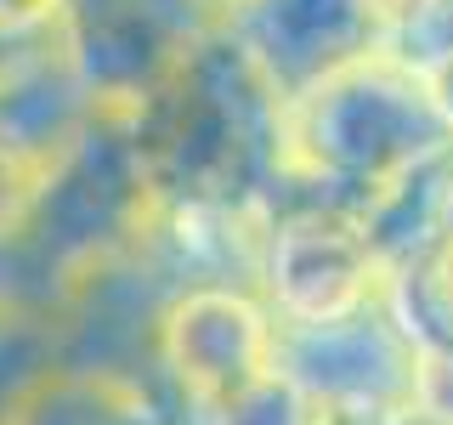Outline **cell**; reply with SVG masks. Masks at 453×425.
<instances>
[{"label": "cell", "instance_id": "cell-1", "mask_svg": "<svg viewBox=\"0 0 453 425\" xmlns=\"http://www.w3.org/2000/svg\"><path fill=\"white\" fill-rule=\"evenodd\" d=\"M125 131L159 210L266 216L289 182L283 103L221 23L125 120Z\"/></svg>", "mask_w": 453, "mask_h": 425}, {"label": "cell", "instance_id": "cell-2", "mask_svg": "<svg viewBox=\"0 0 453 425\" xmlns=\"http://www.w3.org/2000/svg\"><path fill=\"white\" fill-rule=\"evenodd\" d=\"M453 153L431 80L386 46L283 103V159L295 188L380 210Z\"/></svg>", "mask_w": 453, "mask_h": 425}, {"label": "cell", "instance_id": "cell-3", "mask_svg": "<svg viewBox=\"0 0 453 425\" xmlns=\"http://www.w3.org/2000/svg\"><path fill=\"white\" fill-rule=\"evenodd\" d=\"M261 301L278 323H340L391 295V261L380 250L374 210L351 198L283 182L261 227Z\"/></svg>", "mask_w": 453, "mask_h": 425}, {"label": "cell", "instance_id": "cell-4", "mask_svg": "<svg viewBox=\"0 0 453 425\" xmlns=\"http://www.w3.org/2000/svg\"><path fill=\"white\" fill-rule=\"evenodd\" d=\"M216 23L204 0H74L63 57L103 120H131Z\"/></svg>", "mask_w": 453, "mask_h": 425}, {"label": "cell", "instance_id": "cell-5", "mask_svg": "<svg viewBox=\"0 0 453 425\" xmlns=\"http://www.w3.org/2000/svg\"><path fill=\"white\" fill-rule=\"evenodd\" d=\"M278 312L250 283H193L176 290L153 329V375L165 380L170 403L188 414L226 403L250 380L278 368Z\"/></svg>", "mask_w": 453, "mask_h": 425}, {"label": "cell", "instance_id": "cell-6", "mask_svg": "<svg viewBox=\"0 0 453 425\" xmlns=\"http://www.w3.org/2000/svg\"><path fill=\"white\" fill-rule=\"evenodd\" d=\"M278 363L329 414L425 408V380H431V363H425L419 340L403 329L391 295L340 323H283Z\"/></svg>", "mask_w": 453, "mask_h": 425}, {"label": "cell", "instance_id": "cell-7", "mask_svg": "<svg viewBox=\"0 0 453 425\" xmlns=\"http://www.w3.org/2000/svg\"><path fill=\"white\" fill-rule=\"evenodd\" d=\"M221 28L278 91V103H295L311 85L380 51L368 0H233Z\"/></svg>", "mask_w": 453, "mask_h": 425}, {"label": "cell", "instance_id": "cell-8", "mask_svg": "<svg viewBox=\"0 0 453 425\" xmlns=\"http://www.w3.org/2000/svg\"><path fill=\"white\" fill-rule=\"evenodd\" d=\"M391 306L403 329L419 340L425 363L453 368V182L431 233L391 267Z\"/></svg>", "mask_w": 453, "mask_h": 425}, {"label": "cell", "instance_id": "cell-9", "mask_svg": "<svg viewBox=\"0 0 453 425\" xmlns=\"http://www.w3.org/2000/svg\"><path fill=\"white\" fill-rule=\"evenodd\" d=\"M142 391V380L108 375V368H80L57 358L46 375L28 386L18 425H119L125 403Z\"/></svg>", "mask_w": 453, "mask_h": 425}, {"label": "cell", "instance_id": "cell-10", "mask_svg": "<svg viewBox=\"0 0 453 425\" xmlns=\"http://www.w3.org/2000/svg\"><path fill=\"white\" fill-rule=\"evenodd\" d=\"M193 425H329V408L278 363L273 375L250 380V386L233 391L226 403L193 414Z\"/></svg>", "mask_w": 453, "mask_h": 425}, {"label": "cell", "instance_id": "cell-11", "mask_svg": "<svg viewBox=\"0 0 453 425\" xmlns=\"http://www.w3.org/2000/svg\"><path fill=\"white\" fill-rule=\"evenodd\" d=\"M51 176H57V165L46 153H35L28 142L0 131V250H12L28 233V221H35Z\"/></svg>", "mask_w": 453, "mask_h": 425}, {"label": "cell", "instance_id": "cell-12", "mask_svg": "<svg viewBox=\"0 0 453 425\" xmlns=\"http://www.w3.org/2000/svg\"><path fill=\"white\" fill-rule=\"evenodd\" d=\"M74 0H0V40L12 46H51L63 35Z\"/></svg>", "mask_w": 453, "mask_h": 425}, {"label": "cell", "instance_id": "cell-13", "mask_svg": "<svg viewBox=\"0 0 453 425\" xmlns=\"http://www.w3.org/2000/svg\"><path fill=\"white\" fill-rule=\"evenodd\" d=\"M425 6H436V0H368V18H374V28H380V46H391Z\"/></svg>", "mask_w": 453, "mask_h": 425}, {"label": "cell", "instance_id": "cell-14", "mask_svg": "<svg viewBox=\"0 0 453 425\" xmlns=\"http://www.w3.org/2000/svg\"><path fill=\"white\" fill-rule=\"evenodd\" d=\"M57 40H63V35H57ZM57 40H51V46H57ZM51 46H12V40H0V91H6V85L23 74L35 57H46Z\"/></svg>", "mask_w": 453, "mask_h": 425}, {"label": "cell", "instance_id": "cell-15", "mask_svg": "<svg viewBox=\"0 0 453 425\" xmlns=\"http://www.w3.org/2000/svg\"><path fill=\"white\" fill-rule=\"evenodd\" d=\"M329 425H436L431 408H403V414H329Z\"/></svg>", "mask_w": 453, "mask_h": 425}, {"label": "cell", "instance_id": "cell-16", "mask_svg": "<svg viewBox=\"0 0 453 425\" xmlns=\"http://www.w3.org/2000/svg\"><path fill=\"white\" fill-rule=\"evenodd\" d=\"M425 80H431V97H436V108H442L448 131H453V57H448V63H436Z\"/></svg>", "mask_w": 453, "mask_h": 425}, {"label": "cell", "instance_id": "cell-17", "mask_svg": "<svg viewBox=\"0 0 453 425\" xmlns=\"http://www.w3.org/2000/svg\"><path fill=\"white\" fill-rule=\"evenodd\" d=\"M204 6H210V12H216V18H221V12H226V6H233V0H204Z\"/></svg>", "mask_w": 453, "mask_h": 425}]
</instances>
